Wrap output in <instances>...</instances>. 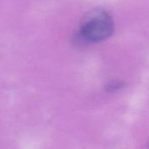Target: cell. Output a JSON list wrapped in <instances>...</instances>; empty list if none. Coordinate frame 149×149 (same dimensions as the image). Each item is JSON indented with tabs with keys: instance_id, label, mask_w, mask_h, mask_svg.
<instances>
[{
	"instance_id": "7a4b0ae2",
	"label": "cell",
	"mask_w": 149,
	"mask_h": 149,
	"mask_svg": "<svg viewBox=\"0 0 149 149\" xmlns=\"http://www.w3.org/2000/svg\"><path fill=\"white\" fill-rule=\"evenodd\" d=\"M125 86V83L120 80H111L105 85V91L108 92H115L121 90Z\"/></svg>"
},
{
	"instance_id": "6da1fadb",
	"label": "cell",
	"mask_w": 149,
	"mask_h": 149,
	"mask_svg": "<svg viewBox=\"0 0 149 149\" xmlns=\"http://www.w3.org/2000/svg\"><path fill=\"white\" fill-rule=\"evenodd\" d=\"M113 31L114 23L111 16L103 9H94L84 15L74 41L77 46L102 42L110 38Z\"/></svg>"
}]
</instances>
